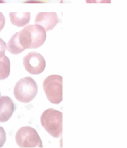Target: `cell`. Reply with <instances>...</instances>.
<instances>
[{"mask_svg": "<svg viewBox=\"0 0 127 148\" xmlns=\"http://www.w3.org/2000/svg\"><path fill=\"white\" fill-rule=\"evenodd\" d=\"M17 33L20 43L24 49L38 48L46 39V30L37 24L29 25Z\"/></svg>", "mask_w": 127, "mask_h": 148, "instance_id": "obj_1", "label": "cell"}, {"mask_svg": "<svg viewBox=\"0 0 127 148\" xmlns=\"http://www.w3.org/2000/svg\"><path fill=\"white\" fill-rule=\"evenodd\" d=\"M43 127L53 137L57 138L62 134V113L50 108L43 112L40 117Z\"/></svg>", "mask_w": 127, "mask_h": 148, "instance_id": "obj_2", "label": "cell"}, {"mask_svg": "<svg viewBox=\"0 0 127 148\" xmlns=\"http://www.w3.org/2000/svg\"><path fill=\"white\" fill-rule=\"evenodd\" d=\"M38 86L35 81L31 77L21 79L16 84L13 94L18 101L28 103L31 101L36 95Z\"/></svg>", "mask_w": 127, "mask_h": 148, "instance_id": "obj_3", "label": "cell"}, {"mask_svg": "<svg viewBox=\"0 0 127 148\" xmlns=\"http://www.w3.org/2000/svg\"><path fill=\"white\" fill-rule=\"evenodd\" d=\"M43 87L48 100L52 103L59 104L62 101V77L51 75L43 81Z\"/></svg>", "mask_w": 127, "mask_h": 148, "instance_id": "obj_4", "label": "cell"}, {"mask_svg": "<svg viewBox=\"0 0 127 148\" xmlns=\"http://www.w3.org/2000/svg\"><path fill=\"white\" fill-rule=\"evenodd\" d=\"M16 141L18 146L23 148L42 147V142L37 131L29 126L20 128L16 132Z\"/></svg>", "mask_w": 127, "mask_h": 148, "instance_id": "obj_5", "label": "cell"}, {"mask_svg": "<svg viewBox=\"0 0 127 148\" xmlns=\"http://www.w3.org/2000/svg\"><path fill=\"white\" fill-rule=\"evenodd\" d=\"M23 65L29 73L39 75L44 70L46 61L40 53L31 51L23 58Z\"/></svg>", "mask_w": 127, "mask_h": 148, "instance_id": "obj_6", "label": "cell"}, {"mask_svg": "<svg viewBox=\"0 0 127 148\" xmlns=\"http://www.w3.org/2000/svg\"><path fill=\"white\" fill-rule=\"evenodd\" d=\"M58 22V16L55 12H40L35 20V23L43 27L46 31L53 29Z\"/></svg>", "mask_w": 127, "mask_h": 148, "instance_id": "obj_7", "label": "cell"}, {"mask_svg": "<svg viewBox=\"0 0 127 148\" xmlns=\"http://www.w3.org/2000/svg\"><path fill=\"white\" fill-rule=\"evenodd\" d=\"M14 111V103L8 96L0 97V122L7 121L12 116Z\"/></svg>", "mask_w": 127, "mask_h": 148, "instance_id": "obj_8", "label": "cell"}, {"mask_svg": "<svg viewBox=\"0 0 127 148\" xmlns=\"http://www.w3.org/2000/svg\"><path fill=\"white\" fill-rule=\"evenodd\" d=\"M9 17L12 24L21 27L29 23L31 14L29 12H10Z\"/></svg>", "mask_w": 127, "mask_h": 148, "instance_id": "obj_9", "label": "cell"}, {"mask_svg": "<svg viewBox=\"0 0 127 148\" xmlns=\"http://www.w3.org/2000/svg\"><path fill=\"white\" fill-rule=\"evenodd\" d=\"M6 49L13 54H18L25 50L20 43L17 32L13 35L9 40L6 46Z\"/></svg>", "mask_w": 127, "mask_h": 148, "instance_id": "obj_10", "label": "cell"}, {"mask_svg": "<svg viewBox=\"0 0 127 148\" xmlns=\"http://www.w3.org/2000/svg\"><path fill=\"white\" fill-rule=\"evenodd\" d=\"M10 71V63L9 58L4 55L0 58V80L6 79Z\"/></svg>", "mask_w": 127, "mask_h": 148, "instance_id": "obj_11", "label": "cell"}, {"mask_svg": "<svg viewBox=\"0 0 127 148\" xmlns=\"http://www.w3.org/2000/svg\"><path fill=\"white\" fill-rule=\"evenodd\" d=\"M6 132L3 128L0 126V147H2L6 142Z\"/></svg>", "mask_w": 127, "mask_h": 148, "instance_id": "obj_12", "label": "cell"}, {"mask_svg": "<svg viewBox=\"0 0 127 148\" xmlns=\"http://www.w3.org/2000/svg\"><path fill=\"white\" fill-rule=\"evenodd\" d=\"M6 49V45L5 41L0 38V58L5 55V52Z\"/></svg>", "mask_w": 127, "mask_h": 148, "instance_id": "obj_13", "label": "cell"}, {"mask_svg": "<svg viewBox=\"0 0 127 148\" xmlns=\"http://www.w3.org/2000/svg\"><path fill=\"white\" fill-rule=\"evenodd\" d=\"M86 2L88 3H111V0H85Z\"/></svg>", "mask_w": 127, "mask_h": 148, "instance_id": "obj_14", "label": "cell"}, {"mask_svg": "<svg viewBox=\"0 0 127 148\" xmlns=\"http://www.w3.org/2000/svg\"><path fill=\"white\" fill-rule=\"evenodd\" d=\"M5 24V18L3 14L0 12V31L3 28Z\"/></svg>", "mask_w": 127, "mask_h": 148, "instance_id": "obj_15", "label": "cell"}, {"mask_svg": "<svg viewBox=\"0 0 127 148\" xmlns=\"http://www.w3.org/2000/svg\"><path fill=\"white\" fill-rule=\"evenodd\" d=\"M0 3H5V2L3 0H0Z\"/></svg>", "mask_w": 127, "mask_h": 148, "instance_id": "obj_16", "label": "cell"}]
</instances>
